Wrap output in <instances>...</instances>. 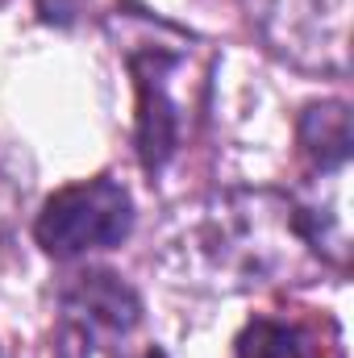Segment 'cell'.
<instances>
[{
    "label": "cell",
    "instance_id": "cell-5",
    "mask_svg": "<svg viewBox=\"0 0 354 358\" xmlns=\"http://www.w3.org/2000/svg\"><path fill=\"white\" fill-rule=\"evenodd\" d=\"M142 321V296L104 267H84L59 287V358H96L100 350L125 342Z\"/></svg>",
    "mask_w": 354,
    "mask_h": 358
},
{
    "label": "cell",
    "instance_id": "cell-2",
    "mask_svg": "<svg viewBox=\"0 0 354 358\" xmlns=\"http://www.w3.org/2000/svg\"><path fill=\"white\" fill-rule=\"evenodd\" d=\"M117 50L125 55L138 117H134V150L146 176H159L183 146V134L192 129V117L200 113V100L208 88V67H196V38L183 29L146 17V13H121L113 21Z\"/></svg>",
    "mask_w": 354,
    "mask_h": 358
},
{
    "label": "cell",
    "instance_id": "cell-3",
    "mask_svg": "<svg viewBox=\"0 0 354 358\" xmlns=\"http://www.w3.org/2000/svg\"><path fill=\"white\" fill-rule=\"evenodd\" d=\"M271 55L300 71H351V0H242Z\"/></svg>",
    "mask_w": 354,
    "mask_h": 358
},
{
    "label": "cell",
    "instance_id": "cell-8",
    "mask_svg": "<svg viewBox=\"0 0 354 358\" xmlns=\"http://www.w3.org/2000/svg\"><path fill=\"white\" fill-rule=\"evenodd\" d=\"M13 217V187L0 179V229H4V221Z\"/></svg>",
    "mask_w": 354,
    "mask_h": 358
},
{
    "label": "cell",
    "instance_id": "cell-1",
    "mask_svg": "<svg viewBox=\"0 0 354 358\" xmlns=\"http://www.w3.org/2000/svg\"><path fill=\"white\" fill-rule=\"evenodd\" d=\"M187 279L213 292L304 283L321 259L309 246L300 204L275 187H229L208 196L176 242Z\"/></svg>",
    "mask_w": 354,
    "mask_h": 358
},
{
    "label": "cell",
    "instance_id": "cell-7",
    "mask_svg": "<svg viewBox=\"0 0 354 358\" xmlns=\"http://www.w3.org/2000/svg\"><path fill=\"white\" fill-rule=\"evenodd\" d=\"M296 138L304 159L313 163L317 176H334L351 167L354 150V129H351V104L346 100H317L300 113Z\"/></svg>",
    "mask_w": 354,
    "mask_h": 358
},
{
    "label": "cell",
    "instance_id": "cell-6",
    "mask_svg": "<svg viewBox=\"0 0 354 358\" xmlns=\"http://www.w3.org/2000/svg\"><path fill=\"white\" fill-rule=\"evenodd\" d=\"M234 358H342V334L321 338V329L304 321L255 317L234 338Z\"/></svg>",
    "mask_w": 354,
    "mask_h": 358
},
{
    "label": "cell",
    "instance_id": "cell-10",
    "mask_svg": "<svg viewBox=\"0 0 354 358\" xmlns=\"http://www.w3.org/2000/svg\"><path fill=\"white\" fill-rule=\"evenodd\" d=\"M0 4H4V0H0Z\"/></svg>",
    "mask_w": 354,
    "mask_h": 358
},
{
    "label": "cell",
    "instance_id": "cell-9",
    "mask_svg": "<svg viewBox=\"0 0 354 358\" xmlns=\"http://www.w3.org/2000/svg\"><path fill=\"white\" fill-rule=\"evenodd\" d=\"M129 358H167V355H163V350H155V346H150V350H142V355H129Z\"/></svg>",
    "mask_w": 354,
    "mask_h": 358
},
{
    "label": "cell",
    "instance_id": "cell-4",
    "mask_svg": "<svg viewBox=\"0 0 354 358\" xmlns=\"http://www.w3.org/2000/svg\"><path fill=\"white\" fill-rule=\"evenodd\" d=\"M129 234H134V196L113 176L59 187L34 221L38 246L59 263L84 259L92 250H113Z\"/></svg>",
    "mask_w": 354,
    "mask_h": 358
}]
</instances>
